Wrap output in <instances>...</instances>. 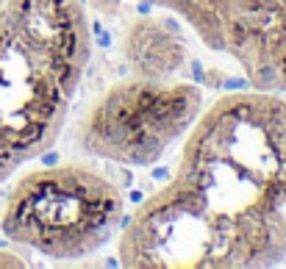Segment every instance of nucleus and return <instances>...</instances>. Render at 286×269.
Returning a JSON list of instances; mask_svg holds the SVG:
<instances>
[{
  "label": "nucleus",
  "instance_id": "1",
  "mask_svg": "<svg viewBox=\"0 0 286 269\" xmlns=\"http://www.w3.org/2000/svg\"><path fill=\"white\" fill-rule=\"evenodd\" d=\"M131 269H247L286 258V95L234 89L203 105L173 175L125 214Z\"/></svg>",
  "mask_w": 286,
  "mask_h": 269
},
{
  "label": "nucleus",
  "instance_id": "2",
  "mask_svg": "<svg viewBox=\"0 0 286 269\" xmlns=\"http://www.w3.org/2000/svg\"><path fill=\"white\" fill-rule=\"evenodd\" d=\"M92 50L87 0H3L0 183L59 142Z\"/></svg>",
  "mask_w": 286,
  "mask_h": 269
},
{
  "label": "nucleus",
  "instance_id": "3",
  "mask_svg": "<svg viewBox=\"0 0 286 269\" xmlns=\"http://www.w3.org/2000/svg\"><path fill=\"white\" fill-rule=\"evenodd\" d=\"M125 194L97 164L67 161L28 169L11 186L0 230L50 261L95 255L120 236Z\"/></svg>",
  "mask_w": 286,
  "mask_h": 269
},
{
  "label": "nucleus",
  "instance_id": "4",
  "mask_svg": "<svg viewBox=\"0 0 286 269\" xmlns=\"http://www.w3.org/2000/svg\"><path fill=\"white\" fill-rule=\"evenodd\" d=\"M206 105L189 72L156 75L128 70L92 100L78 122V145L92 158L117 166H153L183 142Z\"/></svg>",
  "mask_w": 286,
  "mask_h": 269
},
{
  "label": "nucleus",
  "instance_id": "5",
  "mask_svg": "<svg viewBox=\"0 0 286 269\" xmlns=\"http://www.w3.org/2000/svg\"><path fill=\"white\" fill-rule=\"evenodd\" d=\"M167 9L208 50L231 56L250 89L286 95V0H131Z\"/></svg>",
  "mask_w": 286,
  "mask_h": 269
},
{
  "label": "nucleus",
  "instance_id": "6",
  "mask_svg": "<svg viewBox=\"0 0 286 269\" xmlns=\"http://www.w3.org/2000/svg\"><path fill=\"white\" fill-rule=\"evenodd\" d=\"M0 6H3V0H0Z\"/></svg>",
  "mask_w": 286,
  "mask_h": 269
}]
</instances>
